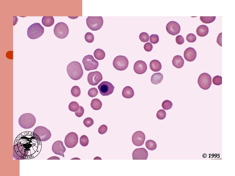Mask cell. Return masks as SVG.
<instances>
[{"label": "cell", "mask_w": 235, "mask_h": 176, "mask_svg": "<svg viewBox=\"0 0 235 176\" xmlns=\"http://www.w3.org/2000/svg\"><path fill=\"white\" fill-rule=\"evenodd\" d=\"M42 148V141L35 133H21L15 141L13 157L17 160L31 159L39 154Z\"/></svg>", "instance_id": "cell-1"}, {"label": "cell", "mask_w": 235, "mask_h": 176, "mask_svg": "<svg viewBox=\"0 0 235 176\" xmlns=\"http://www.w3.org/2000/svg\"><path fill=\"white\" fill-rule=\"evenodd\" d=\"M67 71L70 78L74 80H78L82 78L83 71L81 64L78 61H72L67 66Z\"/></svg>", "instance_id": "cell-2"}, {"label": "cell", "mask_w": 235, "mask_h": 176, "mask_svg": "<svg viewBox=\"0 0 235 176\" xmlns=\"http://www.w3.org/2000/svg\"><path fill=\"white\" fill-rule=\"evenodd\" d=\"M36 122L35 117L31 113H25L22 115L18 120L20 126L26 129L33 127L35 125Z\"/></svg>", "instance_id": "cell-3"}, {"label": "cell", "mask_w": 235, "mask_h": 176, "mask_svg": "<svg viewBox=\"0 0 235 176\" xmlns=\"http://www.w3.org/2000/svg\"><path fill=\"white\" fill-rule=\"evenodd\" d=\"M44 32V28L39 23H35L28 29L27 35L31 39H36L41 37Z\"/></svg>", "instance_id": "cell-4"}, {"label": "cell", "mask_w": 235, "mask_h": 176, "mask_svg": "<svg viewBox=\"0 0 235 176\" xmlns=\"http://www.w3.org/2000/svg\"><path fill=\"white\" fill-rule=\"evenodd\" d=\"M88 27L92 31H97L103 25L104 20L102 16H88L86 19Z\"/></svg>", "instance_id": "cell-5"}, {"label": "cell", "mask_w": 235, "mask_h": 176, "mask_svg": "<svg viewBox=\"0 0 235 176\" xmlns=\"http://www.w3.org/2000/svg\"><path fill=\"white\" fill-rule=\"evenodd\" d=\"M54 32L56 37L61 39H63L67 36L69 32V29L65 23L59 22L55 25Z\"/></svg>", "instance_id": "cell-6"}, {"label": "cell", "mask_w": 235, "mask_h": 176, "mask_svg": "<svg viewBox=\"0 0 235 176\" xmlns=\"http://www.w3.org/2000/svg\"><path fill=\"white\" fill-rule=\"evenodd\" d=\"M113 64L115 69L123 71L126 70L127 68L129 65V61L124 56L119 55L114 59Z\"/></svg>", "instance_id": "cell-7"}, {"label": "cell", "mask_w": 235, "mask_h": 176, "mask_svg": "<svg viewBox=\"0 0 235 176\" xmlns=\"http://www.w3.org/2000/svg\"><path fill=\"white\" fill-rule=\"evenodd\" d=\"M82 63L85 70L87 71L96 70L99 66V63L91 55L85 56L83 59Z\"/></svg>", "instance_id": "cell-8"}, {"label": "cell", "mask_w": 235, "mask_h": 176, "mask_svg": "<svg viewBox=\"0 0 235 176\" xmlns=\"http://www.w3.org/2000/svg\"><path fill=\"white\" fill-rule=\"evenodd\" d=\"M198 83L201 88L203 90H207L210 88L211 85V77L207 73H203L199 76Z\"/></svg>", "instance_id": "cell-9"}, {"label": "cell", "mask_w": 235, "mask_h": 176, "mask_svg": "<svg viewBox=\"0 0 235 176\" xmlns=\"http://www.w3.org/2000/svg\"><path fill=\"white\" fill-rule=\"evenodd\" d=\"M33 132L38 136L42 141H45L49 140L51 137L50 131L45 127L39 126L36 128Z\"/></svg>", "instance_id": "cell-10"}, {"label": "cell", "mask_w": 235, "mask_h": 176, "mask_svg": "<svg viewBox=\"0 0 235 176\" xmlns=\"http://www.w3.org/2000/svg\"><path fill=\"white\" fill-rule=\"evenodd\" d=\"M115 87L111 83L108 81H102L98 86L99 92L102 96H108L113 92Z\"/></svg>", "instance_id": "cell-11"}, {"label": "cell", "mask_w": 235, "mask_h": 176, "mask_svg": "<svg viewBox=\"0 0 235 176\" xmlns=\"http://www.w3.org/2000/svg\"><path fill=\"white\" fill-rule=\"evenodd\" d=\"M78 136L74 132H71L67 134L65 137V142L66 147L68 148H72L76 146L78 143Z\"/></svg>", "instance_id": "cell-12"}, {"label": "cell", "mask_w": 235, "mask_h": 176, "mask_svg": "<svg viewBox=\"0 0 235 176\" xmlns=\"http://www.w3.org/2000/svg\"><path fill=\"white\" fill-rule=\"evenodd\" d=\"M102 79V75L99 71L91 72L88 76V82L89 85L92 86L97 85Z\"/></svg>", "instance_id": "cell-13"}, {"label": "cell", "mask_w": 235, "mask_h": 176, "mask_svg": "<svg viewBox=\"0 0 235 176\" xmlns=\"http://www.w3.org/2000/svg\"><path fill=\"white\" fill-rule=\"evenodd\" d=\"M166 29L167 32L173 36L177 35L181 31V27L176 21H171L166 25Z\"/></svg>", "instance_id": "cell-14"}, {"label": "cell", "mask_w": 235, "mask_h": 176, "mask_svg": "<svg viewBox=\"0 0 235 176\" xmlns=\"http://www.w3.org/2000/svg\"><path fill=\"white\" fill-rule=\"evenodd\" d=\"M145 138L146 137L144 132L140 131H137L132 136V142L136 146H141L143 144Z\"/></svg>", "instance_id": "cell-15"}, {"label": "cell", "mask_w": 235, "mask_h": 176, "mask_svg": "<svg viewBox=\"0 0 235 176\" xmlns=\"http://www.w3.org/2000/svg\"><path fill=\"white\" fill-rule=\"evenodd\" d=\"M148 156L147 151L143 148L136 149L132 153L133 160H146Z\"/></svg>", "instance_id": "cell-16"}, {"label": "cell", "mask_w": 235, "mask_h": 176, "mask_svg": "<svg viewBox=\"0 0 235 176\" xmlns=\"http://www.w3.org/2000/svg\"><path fill=\"white\" fill-rule=\"evenodd\" d=\"M52 149L55 154L63 157H65L64 154L66 151V149L61 141H55L52 145Z\"/></svg>", "instance_id": "cell-17"}, {"label": "cell", "mask_w": 235, "mask_h": 176, "mask_svg": "<svg viewBox=\"0 0 235 176\" xmlns=\"http://www.w3.org/2000/svg\"><path fill=\"white\" fill-rule=\"evenodd\" d=\"M147 69V64L144 61H139L135 63L134 70L136 74H143L146 72Z\"/></svg>", "instance_id": "cell-18"}, {"label": "cell", "mask_w": 235, "mask_h": 176, "mask_svg": "<svg viewBox=\"0 0 235 176\" xmlns=\"http://www.w3.org/2000/svg\"><path fill=\"white\" fill-rule=\"evenodd\" d=\"M196 52L195 50L193 48H187L184 51V57L188 61H193L196 59Z\"/></svg>", "instance_id": "cell-19"}, {"label": "cell", "mask_w": 235, "mask_h": 176, "mask_svg": "<svg viewBox=\"0 0 235 176\" xmlns=\"http://www.w3.org/2000/svg\"><path fill=\"white\" fill-rule=\"evenodd\" d=\"M173 65L175 67L180 68L184 65V61L181 56L177 55L174 57L172 61Z\"/></svg>", "instance_id": "cell-20"}, {"label": "cell", "mask_w": 235, "mask_h": 176, "mask_svg": "<svg viewBox=\"0 0 235 176\" xmlns=\"http://www.w3.org/2000/svg\"><path fill=\"white\" fill-rule=\"evenodd\" d=\"M208 32L209 28L206 25H200L196 29V33L197 35L201 37L206 36Z\"/></svg>", "instance_id": "cell-21"}, {"label": "cell", "mask_w": 235, "mask_h": 176, "mask_svg": "<svg viewBox=\"0 0 235 176\" xmlns=\"http://www.w3.org/2000/svg\"><path fill=\"white\" fill-rule=\"evenodd\" d=\"M122 95L126 98H130L134 95V92L133 88L130 86H126L123 88Z\"/></svg>", "instance_id": "cell-22"}, {"label": "cell", "mask_w": 235, "mask_h": 176, "mask_svg": "<svg viewBox=\"0 0 235 176\" xmlns=\"http://www.w3.org/2000/svg\"><path fill=\"white\" fill-rule=\"evenodd\" d=\"M150 69L153 71L158 72L161 69L162 65L160 62L157 60H153L149 64Z\"/></svg>", "instance_id": "cell-23"}, {"label": "cell", "mask_w": 235, "mask_h": 176, "mask_svg": "<svg viewBox=\"0 0 235 176\" xmlns=\"http://www.w3.org/2000/svg\"><path fill=\"white\" fill-rule=\"evenodd\" d=\"M163 79V75L161 73L153 74L151 77V81L153 84L157 85L160 83Z\"/></svg>", "instance_id": "cell-24"}, {"label": "cell", "mask_w": 235, "mask_h": 176, "mask_svg": "<svg viewBox=\"0 0 235 176\" xmlns=\"http://www.w3.org/2000/svg\"><path fill=\"white\" fill-rule=\"evenodd\" d=\"M42 22V24L46 27H50L54 23V19L53 16H44Z\"/></svg>", "instance_id": "cell-25"}, {"label": "cell", "mask_w": 235, "mask_h": 176, "mask_svg": "<svg viewBox=\"0 0 235 176\" xmlns=\"http://www.w3.org/2000/svg\"><path fill=\"white\" fill-rule=\"evenodd\" d=\"M91 105L92 108L94 110H98L102 108V102L97 98L94 99L92 101Z\"/></svg>", "instance_id": "cell-26"}, {"label": "cell", "mask_w": 235, "mask_h": 176, "mask_svg": "<svg viewBox=\"0 0 235 176\" xmlns=\"http://www.w3.org/2000/svg\"><path fill=\"white\" fill-rule=\"evenodd\" d=\"M94 57L98 60L103 59L106 56L105 51L100 49H96L94 53Z\"/></svg>", "instance_id": "cell-27"}, {"label": "cell", "mask_w": 235, "mask_h": 176, "mask_svg": "<svg viewBox=\"0 0 235 176\" xmlns=\"http://www.w3.org/2000/svg\"><path fill=\"white\" fill-rule=\"evenodd\" d=\"M200 19L202 22L205 24L211 23L213 22L216 19V16H200Z\"/></svg>", "instance_id": "cell-28"}, {"label": "cell", "mask_w": 235, "mask_h": 176, "mask_svg": "<svg viewBox=\"0 0 235 176\" xmlns=\"http://www.w3.org/2000/svg\"><path fill=\"white\" fill-rule=\"evenodd\" d=\"M146 148L151 151H154L157 148V144L155 141L152 140H148L145 144Z\"/></svg>", "instance_id": "cell-29"}, {"label": "cell", "mask_w": 235, "mask_h": 176, "mask_svg": "<svg viewBox=\"0 0 235 176\" xmlns=\"http://www.w3.org/2000/svg\"><path fill=\"white\" fill-rule=\"evenodd\" d=\"M79 105L77 102L72 101L69 104L68 108L71 111L76 112L79 110Z\"/></svg>", "instance_id": "cell-30"}, {"label": "cell", "mask_w": 235, "mask_h": 176, "mask_svg": "<svg viewBox=\"0 0 235 176\" xmlns=\"http://www.w3.org/2000/svg\"><path fill=\"white\" fill-rule=\"evenodd\" d=\"M71 93L72 96L75 97H78L80 95V89L78 86H75L72 88Z\"/></svg>", "instance_id": "cell-31"}, {"label": "cell", "mask_w": 235, "mask_h": 176, "mask_svg": "<svg viewBox=\"0 0 235 176\" xmlns=\"http://www.w3.org/2000/svg\"><path fill=\"white\" fill-rule=\"evenodd\" d=\"M173 104L172 101L166 100L164 101L162 103V108L165 110H169L172 108Z\"/></svg>", "instance_id": "cell-32"}, {"label": "cell", "mask_w": 235, "mask_h": 176, "mask_svg": "<svg viewBox=\"0 0 235 176\" xmlns=\"http://www.w3.org/2000/svg\"><path fill=\"white\" fill-rule=\"evenodd\" d=\"M80 143L83 147H86L89 143V140L88 137L85 135H83L80 137Z\"/></svg>", "instance_id": "cell-33"}, {"label": "cell", "mask_w": 235, "mask_h": 176, "mask_svg": "<svg viewBox=\"0 0 235 176\" xmlns=\"http://www.w3.org/2000/svg\"><path fill=\"white\" fill-rule=\"evenodd\" d=\"M139 38L141 41L145 42L149 41V36L147 33L143 32L140 34Z\"/></svg>", "instance_id": "cell-34"}, {"label": "cell", "mask_w": 235, "mask_h": 176, "mask_svg": "<svg viewBox=\"0 0 235 176\" xmlns=\"http://www.w3.org/2000/svg\"><path fill=\"white\" fill-rule=\"evenodd\" d=\"M94 36L91 32H87L85 34V39L86 41L89 43H92L94 40Z\"/></svg>", "instance_id": "cell-35"}, {"label": "cell", "mask_w": 235, "mask_h": 176, "mask_svg": "<svg viewBox=\"0 0 235 176\" xmlns=\"http://www.w3.org/2000/svg\"><path fill=\"white\" fill-rule=\"evenodd\" d=\"M166 116V111L164 110H160L156 114L157 118L160 120L164 119Z\"/></svg>", "instance_id": "cell-36"}, {"label": "cell", "mask_w": 235, "mask_h": 176, "mask_svg": "<svg viewBox=\"0 0 235 176\" xmlns=\"http://www.w3.org/2000/svg\"><path fill=\"white\" fill-rule=\"evenodd\" d=\"M83 124L86 127H90L93 125V120L91 118H87L84 120Z\"/></svg>", "instance_id": "cell-37"}, {"label": "cell", "mask_w": 235, "mask_h": 176, "mask_svg": "<svg viewBox=\"0 0 235 176\" xmlns=\"http://www.w3.org/2000/svg\"><path fill=\"white\" fill-rule=\"evenodd\" d=\"M213 83L216 85H220L222 84V78L221 76L217 75L213 77Z\"/></svg>", "instance_id": "cell-38"}, {"label": "cell", "mask_w": 235, "mask_h": 176, "mask_svg": "<svg viewBox=\"0 0 235 176\" xmlns=\"http://www.w3.org/2000/svg\"><path fill=\"white\" fill-rule=\"evenodd\" d=\"M98 93L97 89L96 88H92L89 89L88 92L89 96L92 98L96 97Z\"/></svg>", "instance_id": "cell-39"}, {"label": "cell", "mask_w": 235, "mask_h": 176, "mask_svg": "<svg viewBox=\"0 0 235 176\" xmlns=\"http://www.w3.org/2000/svg\"><path fill=\"white\" fill-rule=\"evenodd\" d=\"M196 39V36L193 33L188 34L186 37V40L189 42H194Z\"/></svg>", "instance_id": "cell-40"}, {"label": "cell", "mask_w": 235, "mask_h": 176, "mask_svg": "<svg viewBox=\"0 0 235 176\" xmlns=\"http://www.w3.org/2000/svg\"><path fill=\"white\" fill-rule=\"evenodd\" d=\"M150 41L152 43L156 44L159 41V37L157 34H152L150 37Z\"/></svg>", "instance_id": "cell-41"}, {"label": "cell", "mask_w": 235, "mask_h": 176, "mask_svg": "<svg viewBox=\"0 0 235 176\" xmlns=\"http://www.w3.org/2000/svg\"><path fill=\"white\" fill-rule=\"evenodd\" d=\"M108 127L105 125H102L98 128V132L101 134H104L107 131Z\"/></svg>", "instance_id": "cell-42"}, {"label": "cell", "mask_w": 235, "mask_h": 176, "mask_svg": "<svg viewBox=\"0 0 235 176\" xmlns=\"http://www.w3.org/2000/svg\"><path fill=\"white\" fill-rule=\"evenodd\" d=\"M84 112V109L82 106H80L79 110L75 113V115L77 117L80 118L83 115Z\"/></svg>", "instance_id": "cell-43"}, {"label": "cell", "mask_w": 235, "mask_h": 176, "mask_svg": "<svg viewBox=\"0 0 235 176\" xmlns=\"http://www.w3.org/2000/svg\"><path fill=\"white\" fill-rule=\"evenodd\" d=\"M176 42L178 44L182 45L184 43V38L182 35H178L176 38Z\"/></svg>", "instance_id": "cell-44"}, {"label": "cell", "mask_w": 235, "mask_h": 176, "mask_svg": "<svg viewBox=\"0 0 235 176\" xmlns=\"http://www.w3.org/2000/svg\"><path fill=\"white\" fill-rule=\"evenodd\" d=\"M144 48L145 51L148 52H149L152 50L153 45L150 42H147L144 45Z\"/></svg>", "instance_id": "cell-45"}, {"label": "cell", "mask_w": 235, "mask_h": 176, "mask_svg": "<svg viewBox=\"0 0 235 176\" xmlns=\"http://www.w3.org/2000/svg\"><path fill=\"white\" fill-rule=\"evenodd\" d=\"M222 33H220L218 36L217 38V42L218 45L221 47L222 45Z\"/></svg>", "instance_id": "cell-46"}, {"label": "cell", "mask_w": 235, "mask_h": 176, "mask_svg": "<svg viewBox=\"0 0 235 176\" xmlns=\"http://www.w3.org/2000/svg\"><path fill=\"white\" fill-rule=\"evenodd\" d=\"M60 160V158H59L56 157V156H54L52 157H51L48 159V160Z\"/></svg>", "instance_id": "cell-47"}, {"label": "cell", "mask_w": 235, "mask_h": 176, "mask_svg": "<svg viewBox=\"0 0 235 176\" xmlns=\"http://www.w3.org/2000/svg\"><path fill=\"white\" fill-rule=\"evenodd\" d=\"M203 157L204 158H206L207 157L206 154H203Z\"/></svg>", "instance_id": "cell-48"}]
</instances>
